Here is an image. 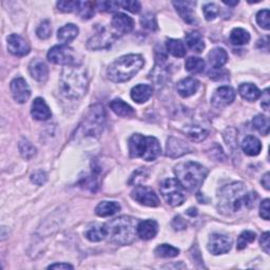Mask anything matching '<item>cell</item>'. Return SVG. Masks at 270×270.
I'll list each match as a JSON object with an SVG mask.
<instances>
[{"label": "cell", "instance_id": "obj_11", "mask_svg": "<svg viewBox=\"0 0 270 270\" xmlns=\"http://www.w3.org/2000/svg\"><path fill=\"white\" fill-rule=\"evenodd\" d=\"M207 247L209 251L214 255L224 254L230 251V249L232 247V241L229 236L215 233L209 237Z\"/></svg>", "mask_w": 270, "mask_h": 270}, {"label": "cell", "instance_id": "obj_21", "mask_svg": "<svg viewBox=\"0 0 270 270\" xmlns=\"http://www.w3.org/2000/svg\"><path fill=\"white\" fill-rule=\"evenodd\" d=\"M158 231V226L155 221L152 219H146L137 224V235L145 241H149L155 237Z\"/></svg>", "mask_w": 270, "mask_h": 270}, {"label": "cell", "instance_id": "obj_43", "mask_svg": "<svg viewBox=\"0 0 270 270\" xmlns=\"http://www.w3.org/2000/svg\"><path fill=\"white\" fill-rule=\"evenodd\" d=\"M148 171L145 169V168H141L136 170V171L133 173V175L130 177V181H129V184L130 185H141L142 183H144L147 177H148Z\"/></svg>", "mask_w": 270, "mask_h": 270}, {"label": "cell", "instance_id": "obj_17", "mask_svg": "<svg viewBox=\"0 0 270 270\" xmlns=\"http://www.w3.org/2000/svg\"><path fill=\"white\" fill-rule=\"evenodd\" d=\"M167 155L170 157H179L190 152V147L182 139L170 137L167 142Z\"/></svg>", "mask_w": 270, "mask_h": 270}, {"label": "cell", "instance_id": "obj_33", "mask_svg": "<svg viewBox=\"0 0 270 270\" xmlns=\"http://www.w3.org/2000/svg\"><path fill=\"white\" fill-rule=\"evenodd\" d=\"M250 41L249 33L244 29L236 28L233 29L230 33V42L234 46H244L247 45Z\"/></svg>", "mask_w": 270, "mask_h": 270}, {"label": "cell", "instance_id": "obj_28", "mask_svg": "<svg viewBox=\"0 0 270 270\" xmlns=\"http://www.w3.org/2000/svg\"><path fill=\"white\" fill-rule=\"evenodd\" d=\"M119 210H121V206H119L118 203L116 202H101L99 203L96 208H95V213L98 216L102 217H107V216H111L117 213Z\"/></svg>", "mask_w": 270, "mask_h": 270}, {"label": "cell", "instance_id": "obj_37", "mask_svg": "<svg viewBox=\"0 0 270 270\" xmlns=\"http://www.w3.org/2000/svg\"><path fill=\"white\" fill-rule=\"evenodd\" d=\"M94 7H95L94 3L79 2L77 13L83 19H90L94 15Z\"/></svg>", "mask_w": 270, "mask_h": 270}, {"label": "cell", "instance_id": "obj_9", "mask_svg": "<svg viewBox=\"0 0 270 270\" xmlns=\"http://www.w3.org/2000/svg\"><path fill=\"white\" fill-rule=\"evenodd\" d=\"M48 59L52 64L63 65L66 67L81 65V59H78L76 52L67 45H58L50 49L48 52Z\"/></svg>", "mask_w": 270, "mask_h": 270}, {"label": "cell", "instance_id": "obj_44", "mask_svg": "<svg viewBox=\"0 0 270 270\" xmlns=\"http://www.w3.org/2000/svg\"><path fill=\"white\" fill-rule=\"evenodd\" d=\"M203 12H204L206 21L211 22L217 17V15L219 13V9L215 4H208L204 7Z\"/></svg>", "mask_w": 270, "mask_h": 270}, {"label": "cell", "instance_id": "obj_24", "mask_svg": "<svg viewBox=\"0 0 270 270\" xmlns=\"http://www.w3.org/2000/svg\"><path fill=\"white\" fill-rule=\"evenodd\" d=\"M242 149L245 154L249 156H256L262 150V144L255 136L248 135L242 142Z\"/></svg>", "mask_w": 270, "mask_h": 270}, {"label": "cell", "instance_id": "obj_8", "mask_svg": "<svg viewBox=\"0 0 270 270\" xmlns=\"http://www.w3.org/2000/svg\"><path fill=\"white\" fill-rule=\"evenodd\" d=\"M161 193L165 202L172 207L181 206L186 199L184 187L175 178H168L163 182Z\"/></svg>", "mask_w": 270, "mask_h": 270}, {"label": "cell", "instance_id": "obj_23", "mask_svg": "<svg viewBox=\"0 0 270 270\" xmlns=\"http://www.w3.org/2000/svg\"><path fill=\"white\" fill-rule=\"evenodd\" d=\"M153 89L149 85H137L131 90V98L137 104H144L152 96Z\"/></svg>", "mask_w": 270, "mask_h": 270}, {"label": "cell", "instance_id": "obj_18", "mask_svg": "<svg viewBox=\"0 0 270 270\" xmlns=\"http://www.w3.org/2000/svg\"><path fill=\"white\" fill-rule=\"evenodd\" d=\"M29 72L35 81L39 83H45L49 76L48 66L43 62L42 59L35 58L29 65Z\"/></svg>", "mask_w": 270, "mask_h": 270}, {"label": "cell", "instance_id": "obj_12", "mask_svg": "<svg viewBox=\"0 0 270 270\" xmlns=\"http://www.w3.org/2000/svg\"><path fill=\"white\" fill-rule=\"evenodd\" d=\"M10 88H11L13 98L18 104H25L26 102H28L30 96H31V90H30V87L26 82V79H24L23 77L14 78Z\"/></svg>", "mask_w": 270, "mask_h": 270}, {"label": "cell", "instance_id": "obj_25", "mask_svg": "<svg viewBox=\"0 0 270 270\" xmlns=\"http://www.w3.org/2000/svg\"><path fill=\"white\" fill-rule=\"evenodd\" d=\"M208 59L214 69H219L228 62V54L223 48H215L208 54Z\"/></svg>", "mask_w": 270, "mask_h": 270}, {"label": "cell", "instance_id": "obj_35", "mask_svg": "<svg viewBox=\"0 0 270 270\" xmlns=\"http://www.w3.org/2000/svg\"><path fill=\"white\" fill-rule=\"evenodd\" d=\"M155 255L158 257H164V258H169V257H175L179 254V249L168 245V244H162L156 247L155 249Z\"/></svg>", "mask_w": 270, "mask_h": 270}, {"label": "cell", "instance_id": "obj_31", "mask_svg": "<svg viewBox=\"0 0 270 270\" xmlns=\"http://www.w3.org/2000/svg\"><path fill=\"white\" fill-rule=\"evenodd\" d=\"M86 237L91 242H101L103 239L107 237V229L106 225H98L95 224L93 226L90 227L87 232H86Z\"/></svg>", "mask_w": 270, "mask_h": 270}, {"label": "cell", "instance_id": "obj_34", "mask_svg": "<svg viewBox=\"0 0 270 270\" xmlns=\"http://www.w3.org/2000/svg\"><path fill=\"white\" fill-rule=\"evenodd\" d=\"M205 66L206 64L204 62V59L199 57H189L185 63L186 70L189 73L192 74L202 73L205 70Z\"/></svg>", "mask_w": 270, "mask_h": 270}, {"label": "cell", "instance_id": "obj_2", "mask_svg": "<svg viewBox=\"0 0 270 270\" xmlns=\"http://www.w3.org/2000/svg\"><path fill=\"white\" fill-rule=\"evenodd\" d=\"M89 87L87 70L83 66H68L64 68L59 78V89L64 96L77 99L83 97Z\"/></svg>", "mask_w": 270, "mask_h": 270}, {"label": "cell", "instance_id": "obj_4", "mask_svg": "<svg viewBox=\"0 0 270 270\" xmlns=\"http://www.w3.org/2000/svg\"><path fill=\"white\" fill-rule=\"evenodd\" d=\"M144 64V58L138 54L122 56L109 66L107 76L113 83L128 82L139 72Z\"/></svg>", "mask_w": 270, "mask_h": 270}, {"label": "cell", "instance_id": "obj_52", "mask_svg": "<svg viewBox=\"0 0 270 270\" xmlns=\"http://www.w3.org/2000/svg\"><path fill=\"white\" fill-rule=\"evenodd\" d=\"M172 225H173L175 230H183V229L186 228V224H185V222L183 221V219L181 218V216H176L173 219Z\"/></svg>", "mask_w": 270, "mask_h": 270}, {"label": "cell", "instance_id": "obj_55", "mask_svg": "<svg viewBox=\"0 0 270 270\" xmlns=\"http://www.w3.org/2000/svg\"><path fill=\"white\" fill-rule=\"evenodd\" d=\"M262 185L266 190L270 189V174L267 172L263 177H262Z\"/></svg>", "mask_w": 270, "mask_h": 270}, {"label": "cell", "instance_id": "obj_13", "mask_svg": "<svg viewBox=\"0 0 270 270\" xmlns=\"http://www.w3.org/2000/svg\"><path fill=\"white\" fill-rule=\"evenodd\" d=\"M235 98V91L228 86H223L217 88L211 98V104L215 108H224L232 104Z\"/></svg>", "mask_w": 270, "mask_h": 270}, {"label": "cell", "instance_id": "obj_22", "mask_svg": "<svg viewBox=\"0 0 270 270\" xmlns=\"http://www.w3.org/2000/svg\"><path fill=\"white\" fill-rule=\"evenodd\" d=\"M199 88V83L196 81V79L192 77H187L182 79L176 86L177 92L184 98L192 96L197 92V90Z\"/></svg>", "mask_w": 270, "mask_h": 270}, {"label": "cell", "instance_id": "obj_45", "mask_svg": "<svg viewBox=\"0 0 270 270\" xmlns=\"http://www.w3.org/2000/svg\"><path fill=\"white\" fill-rule=\"evenodd\" d=\"M79 7V2H59L57 3V8L59 11L64 13H71L76 12Z\"/></svg>", "mask_w": 270, "mask_h": 270}, {"label": "cell", "instance_id": "obj_3", "mask_svg": "<svg viewBox=\"0 0 270 270\" xmlns=\"http://www.w3.org/2000/svg\"><path fill=\"white\" fill-rule=\"evenodd\" d=\"M105 225L109 242L115 245L125 246L131 244L137 234V219L132 216H118Z\"/></svg>", "mask_w": 270, "mask_h": 270}, {"label": "cell", "instance_id": "obj_10", "mask_svg": "<svg viewBox=\"0 0 270 270\" xmlns=\"http://www.w3.org/2000/svg\"><path fill=\"white\" fill-rule=\"evenodd\" d=\"M131 196L138 204L147 207H157L159 205V198L151 188L145 186H138L131 192Z\"/></svg>", "mask_w": 270, "mask_h": 270}, {"label": "cell", "instance_id": "obj_50", "mask_svg": "<svg viewBox=\"0 0 270 270\" xmlns=\"http://www.w3.org/2000/svg\"><path fill=\"white\" fill-rule=\"evenodd\" d=\"M259 215H261L265 221H269V199L266 198L261 203L259 206Z\"/></svg>", "mask_w": 270, "mask_h": 270}, {"label": "cell", "instance_id": "obj_40", "mask_svg": "<svg viewBox=\"0 0 270 270\" xmlns=\"http://www.w3.org/2000/svg\"><path fill=\"white\" fill-rule=\"evenodd\" d=\"M19 151H21L23 157L30 159L35 155L36 148L31 143L28 142L27 139H22L21 143H19Z\"/></svg>", "mask_w": 270, "mask_h": 270}, {"label": "cell", "instance_id": "obj_42", "mask_svg": "<svg viewBox=\"0 0 270 270\" xmlns=\"http://www.w3.org/2000/svg\"><path fill=\"white\" fill-rule=\"evenodd\" d=\"M141 24L143 28L150 30V31H155L157 29V22L156 17L152 13H147L141 18Z\"/></svg>", "mask_w": 270, "mask_h": 270}, {"label": "cell", "instance_id": "obj_19", "mask_svg": "<svg viewBox=\"0 0 270 270\" xmlns=\"http://www.w3.org/2000/svg\"><path fill=\"white\" fill-rule=\"evenodd\" d=\"M173 6L176 9V12L182 17L184 22L189 25H194L196 23L195 16L193 12V8L195 3L192 2H177L173 3Z\"/></svg>", "mask_w": 270, "mask_h": 270}, {"label": "cell", "instance_id": "obj_41", "mask_svg": "<svg viewBox=\"0 0 270 270\" xmlns=\"http://www.w3.org/2000/svg\"><path fill=\"white\" fill-rule=\"evenodd\" d=\"M95 7L102 12L113 13L117 11L121 5H119V2H98L95 3Z\"/></svg>", "mask_w": 270, "mask_h": 270}, {"label": "cell", "instance_id": "obj_39", "mask_svg": "<svg viewBox=\"0 0 270 270\" xmlns=\"http://www.w3.org/2000/svg\"><path fill=\"white\" fill-rule=\"evenodd\" d=\"M255 233L252 232V231H249V230H247V231H244L241 233V235L238 236L237 238V244H236V248L238 250H242V249H245L248 244L254 242L255 239Z\"/></svg>", "mask_w": 270, "mask_h": 270}, {"label": "cell", "instance_id": "obj_36", "mask_svg": "<svg viewBox=\"0 0 270 270\" xmlns=\"http://www.w3.org/2000/svg\"><path fill=\"white\" fill-rule=\"evenodd\" d=\"M188 137H190L194 142H202L208 136V132L205 129L198 127V126H190L187 127L185 130Z\"/></svg>", "mask_w": 270, "mask_h": 270}, {"label": "cell", "instance_id": "obj_26", "mask_svg": "<svg viewBox=\"0 0 270 270\" xmlns=\"http://www.w3.org/2000/svg\"><path fill=\"white\" fill-rule=\"evenodd\" d=\"M78 32H79V30L75 25L69 24V25H66L65 27H63V28H61L58 30L57 38L64 45H67L69 43H71L72 41H74V39L78 35Z\"/></svg>", "mask_w": 270, "mask_h": 270}, {"label": "cell", "instance_id": "obj_48", "mask_svg": "<svg viewBox=\"0 0 270 270\" xmlns=\"http://www.w3.org/2000/svg\"><path fill=\"white\" fill-rule=\"evenodd\" d=\"M119 5H121V7L125 10H127V11L131 12V13H138L139 11H141V4H139L138 2H134V0H126V2H119Z\"/></svg>", "mask_w": 270, "mask_h": 270}, {"label": "cell", "instance_id": "obj_32", "mask_svg": "<svg viewBox=\"0 0 270 270\" xmlns=\"http://www.w3.org/2000/svg\"><path fill=\"white\" fill-rule=\"evenodd\" d=\"M167 51L174 57H184L186 55V47L179 39H168L166 43Z\"/></svg>", "mask_w": 270, "mask_h": 270}, {"label": "cell", "instance_id": "obj_30", "mask_svg": "<svg viewBox=\"0 0 270 270\" xmlns=\"http://www.w3.org/2000/svg\"><path fill=\"white\" fill-rule=\"evenodd\" d=\"M110 108H111V110L116 115L122 117L132 116L134 114V109L124 101H122V99H114V101L110 103Z\"/></svg>", "mask_w": 270, "mask_h": 270}, {"label": "cell", "instance_id": "obj_53", "mask_svg": "<svg viewBox=\"0 0 270 270\" xmlns=\"http://www.w3.org/2000/svg\"><path fill=\"white\" fill-rule=\"evenodd\" d=\"M269 90L266 89L264 93H262V107L264 108V110L268 111L269 109Z\"/></svg>", "mask_w": 270, "mask_h": 270}, {"label": "cell", "instance_id": "obj_51", "mask_svg": "<svg viewBox=\"0 0 270 270\" xmlns=\"http://www.w3.org/2000/svg\"><path fill=\"white\" fill-rule=\"evenodd\" d=\"M269 232H265L262 234L261 236V239H259V244H261V247L262 249L264 250V251L268 254L270 252V242H269Z\"/></svg>", "mask_w": 270, "mask_h": 270}, {"label": "cell", "instance_id": "obj_54", "mask_svg": "<svg viewBox=\"0 0 270 270\" xmlns=\"http://www.w3.org/2000/svg\"><path fill=\"white\" fill-rule=\"evenodd\" d=\"M74 267L67 263H57V264H52L48 267V269H73Z\"/></svg>", "mask_w": 270, "mask_h": 270}, {"label": "cell", "instance_id": "obj_7", "mask_svg": "<svg viewBox=\"0 0 270 270\" xmlns=\"http://www.w3.org/2000/svg\"><path fill=\"white\" fill-rule=\"evenodd\" d=\"M106 122V112L102 105H94L79 126L77 133L83 136H98L103 132Z\"/></svg>", "mask_w": 270, "mask_h": 270}, {"label": "cell", "instance_id": "obj_6", "mask_svg": "<svg viewBox=\"0 0 270 270\" xmlns=\"http://www.w3.org/2000/svg\"><path fill=\"white\" fill-rule=\"evenodd\" d=\"M129 152L133 158L141 157L144 161L152 162L161 154L162 149L155 137L133 134L129 139Z\"/></svg>", "mask_w": 270, "mask_h": 270}, {"label": "cell", "instance_id": "obj_5", "mask_svg": "<svg viewBox=\"0 0 270 270\" xmlns=\"http://www.w3.org/2000/svg\"><path fill=\"white\" fill-rule=\"evenodd\" d=\"M176 179L190 191L201 187L208 174L207 169L196 162H185L174 168Z\"/></svg>", "mask_w": 270, "mask_h": 270}, {"label": "cell", "instance_id": "obj_56", "mask_svg": "<svg viewBox=\"0 0 270 270\" xmlns=\"http://www.w3.org/2000/svg\"><path fill=\"white\" fill-rule=\"evenodd\" d=\"M223 3L225 5H227V6H231V7H234V6H236L238 4V2H226V0H224Z\"/></svg>", "mask_w": 270, "mask_h": 270}, {"label": "cell", "instance_id": "obj_38", "mask_svg": "<svg viewBox=\"0 0 270 270\" xmlns=\"http://www.w3.org/2000/svg\"><path fill=\"white\" fill-rule=\"evenodd\" d=\"M252 124L254 126V128L257 130V131L259 133H262L263 135H268V132H269V119L262 115H256L253 121H252Z\"/></svg>", "mask_w": 270, "mask_h": 270}, {"label": "cell", "instance_id": "obj_14", "mask_svg": "<svg viewBox=\"0 0 270 270\" xmlns=\"http://www.w3.org/2000/svg\"><path fill=\"white\" fill-rule=\"evenodd\" d=\"M8 50L15 56H26L30 53V46L22 36L11 34L8 37Z\"/></svg>", "mask_w": 270, "mask_h": 270}, {"label": "cell", "instance_id": "obj_47", "mask_svg": "<svg viewBox=\"0 0 270 270\" xmlns=\"http://www.w3.org/2000/svg\"><path fill=\"white\" fill-rule=\"evenodd\" d=\"M256 23L257 25L265 29V30H269V10H262V11H259L256 15Z\"/></svg>", "mask_w": 270, "mask_h": 270}, {"label": "cell", "instance_id": "obj_27", "mask_svg": "<svg viewBox=\"0 0 270 270\" xmlns=\"http://www.w3.org/2000/svg\"><path fill=\"white\" fill-rule=\"evenodd\" d=\"M186 44L190 50L195 53H202L205 49V44L201 33L192 31L186 35Z\"/></svg>", "mask_w": 270, "mask_h": 270}, {"label": "cell", "instance_id": "obj_20", "mask_svg": "<svg viewBox=\"0 0 270 270\" xmlns=\"http://www.w3.org/2000/svg\"><path fill=\"white\" fill-rule=\"evenodd\" d=\"M31 114L36 121H47L52 116L51 110L45 102V99L37 97L34 99L31 109Z\"/></svg>", "mask_w": 270, "mask_h": 270}, {"label": "cell", "instance_id": "obj_15", "mask_svg": "<svg viewBox=\"0 0 270 270\" xmlns=\"http://www.w3.org/2000/svg\"><path fill=\"white\" fill-rule=\"evenodd\" d=\"M114 41V35L107 32L104 29L103 31L97 32L92 38H90L88 42V49L90 50H101V49H107L112 45V42Z\"/></svg>", "mask_w": 270, "mask_h": 270}, {"label": "cell", "instance_id": "obj_16", "mask_svg": "<svg viewBox=\"0 0 270 270\" xmlns=\"http://www.w3.org/2000/svg\"><path fill=\"white\" fill-rule=\"evenodd\" d=\"M112 28L114 31L119 34H129L133 30L134 22L133 19L124 14V13H117L112 18Z\"/></svg>", "mask_w": 270, "mask_h": 270}, {"label": "cell", "instance_id": "obj_49", "mask_svg": "<svg viewBox=\"0 0 270 270\" xmlns=\"http://www.w3.org/2000/svg\"><path fill=\"white\" fill-rule=\"evenodd\" d=\"M31 181L37 186H43L48 181V175L45 171H36L31 175Z\"/></svg>", "mask_w": 270, "mask_h": 270}, {"label": "cell", "instance_id": "obj_1", "mask_svg": "<svg viewBox=\"0 0 270 270\" xmlns=\"http://www.w3.org/2000/svg\"><path fill=\"white\" fill-rule=\"evenodd\" d=\"M256 198V193H247L243 183H232L219 189L217 194L218 209L224 214L234 213L244 206L248 208L254 206Z\"/></svg>", "mask_w": 270, "mask_h": 270}, {"label": "cell", "instance_id": "obj_46", "mask_svg": "<svg viewBox=\"0 0 270 270\" xmlns=\"http://www.w3.org/2000/svg\"><path fill=\"white\" fill-rule=\"evenodd\" d=\"M51 33H52V28H51V24H50L49 21L43 22L41 24V26L37 28V31H36L37 36L41 39L49 38L50 36H51Z\"/></svg>", "mask_w": 270, "mask_h": 270}, {"label": "cell", "instance_id": "obj_29", "mask_svg": "<svg viewBox=\"0 0 270 270\" xmlns=\"http://www.w3.org/2000/svg\"><path fill=\"white\" fill-rule=\"evenodd\" d=\"M238 93L248 102H254L261 96V91L253 84H242L238 87Z\"/></svg>", "mask_w": 270, "mask_h": 270}]
</instances>
